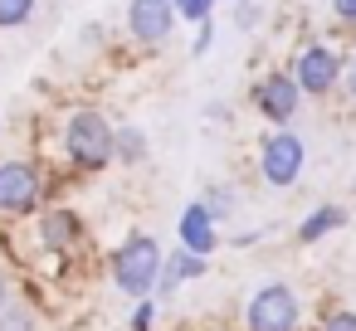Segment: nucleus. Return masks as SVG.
<instances>
[{"mask_svg":"<svg viewBox=\"0 0 356 331\" xmlns=\"http://www.w3.org/2000/svg\"><path fill=\"white\" fill-rule=\"evenodd\" d=\"M59 151L79 176L118 166V122L103 108H69L59 117Z\"/></svg>","mask_w":356,"mask_h":331,"instance_id":"1","label":"nucleus"},{"mask_svg":"<svg viewBox=\"0 0 356 331\" xmlns=\"http://www.w3.org/2000/svg\"><path fill=\"white\" fill-rule=\"evenodd\" d=\"M161 263H166L161 244H156L147 229H132V234L113 248V258H108V268H113V287L127 292V297H156Z\"/></svg>","mask_w":356,"mask_h":331,"instance_id":"2","label":"nucleus"},{"mask_svg":"<svg viewBox=\"0 0 356 331\" xmlns=\"http://www.w3.org/2000/svg\"><path fill=\"white\" fill-rule=\"evenodd\" d=\"M44 200H49V180H44L40 161H25V156L0 161V214L30 219V214L44 210Z\"/></svg>","mask_w":356,"mask_h":331,"instance_id":"3","label":"nucleus"},{"mask_svg":"<svg viewBox=\"0 0 356 331\" xmlns=\"http://www.w3.org/2000/svg\"><path fill=\"white\" fill-rule=\"evenodd\" d=\"M293 78H298V88L307 93V98H332L337 88H341V74H346V54L337 49V44H327V40H307L298 54H293Z\"/></svg>","mask_w":356,"mask_h":331,"instance_id":"4","label":"nucleus"},{"mask_svg":"<svg viewBox=\"0 0 356 331\" xmlns=\"http://www.w3.org/2000/svg\"><path fill=\"white\" fill-rule=\"evenodd\" d=\"M259 176H264V185H273V190H288V185H298L302 180V166H307V146H302V137L293 132V127H273L264 142H259Z\"/></svg>","mask_w":356,"mask_h":331,"instance_id":"5","label":"nucleus"},{"mask_svg":"<svg viewBox=\"0 0 356 331\" xmlns=\"http://www.w3.org/2000/svg\"><path fill=\"white\" fill-rule=\"evenodd\" d=\"M302 98H307V93L298 88L293 69H268V74H259V78L249 83V103H254V112H259L268 127H288V122L298 117Z\"/></svg>","mask_w":356,"mask_h":331,"instance_id":"6","label":"nucleus"},{"mask_svg":"<svg viewBox=\"0 0 356 331\" xmlns=\"http://www.w3.org/2000/svg\"><path fill=\"white\" fill-rule=\"evenodd\" d=\"M302 326V302L288 282H264L244 302V331H298Z\"/></svg>","mask_w":356,"mask_h":331,"instance_id":"7","label":"nucleus"},{"mask_svg":"<svg viewBox=\"0 0 356 331\" xmlns=\"http://www.w3.org/2000/svg\"><path fill=\"white\" fill-rule=\"evenodd\" d=\"M176 25H181L176 0H127V35H132V44L161 49Z\"/></svg>","mask_w":356,"mask_h":331,"instance_id":"8","label":"nucleus"},{"mask_svg":"<svg viewBox=\"0 0 356 331\" xmlns=\"http://www.w3.org/2000/svg\"><path fill=\"white\" fill-rule=\"evenodd\" d=\"M40 244L49 248V253H59V258H69V253H79L83 248V219H79V210H69V205H49V210H40Z\"/></svg>","mask_w":356,"mask_h":331,"instance_id":"9","label":"nucleus"},{"mask_svg":"<svg viewBox=\"0 0 356 331\" xmlns=\"http://www.w3.org/2000/svg\"><path fill=\"white\" fill-rule=\"evenodd\" d=\"M176 234H181V248H191V253H200V258H210V253L220 248V219L205 210V200H191V205L181 210Z\"/></svg>","mask_w":356,"mask_h":331,"instance_id":"10","label":"nucleus"},{"mask_svg":"<svg viewBox=\"0 0 356 331\" xmlns=\"http://www.w3.org/2000/svg\"><path fill=\"white\" fill-rule=\"evenodd\" d=\"M205 268H210V258H200V253H191V248H176V253H166V263H161V282H156V297H171L181 282H191V278H205Z\"/></svg>","mask_w":356,"mask_h":331,"instance_id":"11","label":"nucleus"},{"mask_svg":"<svg viewBox=\"0 0 356 331\" xmlns=\"http://www.w3.org/2000/svg\"><path fill=\"white\" fill-rule=\"evenodd\" d=\"M346 224V210L341 205H317L312 214H302V224H298V244H322L327 234H337Z\"/></svg>","mask_w":356,"mask_h":331,"instance_id":"12","label":"nucleus"},{"mask_svg":"<svg viewBox=\"0 0 356 331\" xmlns=\"http://www.w3.org/2000/svg\"><path fill=\"white\" fill-rule=\"evenodd\" d=\"M147 161V137L132 122H118V166H142Z\"/></svg>","mask_w":356,"mask_h":331,"instance_id":"13","label":"nucleus"},{"mask_svg":"<svg viewBox=\"0 0 356 331\" xmlns=\"http://www.w3.org/2000/svg\"><path fill=\"white\" fill-rule=\"evenodd\" d=\"M40 10V0H0V30H20Z\"/></svg>","mask_w":356,"mask_h":331,"instance_id":"14","label":"nucleus"},{"mask_svg":"<svg viewBox=\"0 0 356 331\" xmlns=\"http://www.w3.org/2000/svg\"><path fill=\"white\" fill-rule=\"evenodd\" d=\"M215 6L220 0H176V15L186 25H205V20H215Z\"/></svg>","mask_w":356,"mask_h":331,"instance_id":"15","label":"nucleus"},{"mask_svg":"<svg viewBox=\"0 0 356 331\" xmlns=\"http://www.w3.org/2000/svg\"><path fill=\"white\" fill-rule=\"evenodd\" d=\"M317 331H356V312L351 307H327L322 321H317Z\"/></svg>","mask_w":356,"mask_h":331,"instance_id":"16","label":"nucleus"},{"mask_svg":"<svg viewBox=\"0 0 356 331\" xmlns=\"http://www.w3.org/2000/svg\"><path fill=\"white\" fill-rule=\"evenodd\" d=\"M0 331H35V312L30 307H6L0 312Z\"/></svg>","mask_w":356,"mask_h":331,"instance_id":"17","label":"nucleus"},{"mask_svg":"<svg viewBox=\"0 0 356 331\" xmlns=\"http://www.w3.org/2000/svg\"><path fill=\"white\" fill-rule=\"evenodd\" d=\"M156 326V297H137L132 307V331H152Z\"/></svg>","mask_w":356,"mask_h":331,"instance_id":"18","label":"nucleus"},{"mask_svg":"<svg viewBox=\"0 0 356 331\" xmlns=\"http://www.w3.org/2000/svg\"><path fill=\"white\" fill-rule=\"evenodd\" d=\"M210 49H215V20L195 25V44H191V59H205Z\"/></svg>","mask_w":356,"mask_h":331,"instance_id":"19","label":"nucleus"},{"mask_svg":"<svg viewBox=\"0 0 356 331\" xmlns=\"http://www.w3.org/2000/svg\"><path fill=\"white\" fill-rule=\"evenodd\" d=\"M205 210H210L215 219H225V214L234 210V195H229V190H205Z\"/></svg>","mask_w":356,"mask_h":331,"instance_id":"20","label":"nucleus"},{"mask_svg":"<svg viewBox=\"0 0 356 331\" xmlns=\"http://www.w3.org/2000/svg\"><path fill=\"white\" fill-rule=\"evenodd\" d=\"M327 10L337 25H356V0H327Z\"/></svg>","mask_w":356,"mask_h":331,"instance_id":"21","label":"nucleus"},{"mask_svg":"<svg viewBox=\"0 0 356 331\" xmlns=\"http://www.w3.org/2000/svg\"><path fill=\"white\" fill-rule=\"evenodd\" d=\"M341 93H346V98L356 103V49L346 54V74H341Z\"/></svg>","mask_w":356,"mask_h":331,"instance_id":"22","label":"nucleus"},{"mask_svg":"<svg viewBox=\"0 0 356 331\" xmlns=\"http://www.w3.org/2000/svg\"><path fill=\"white\" fill-rule=\"evenodd\" d=\"M234 20H239V30H249V25H259V10L249 6V0H239V10H234Z\"/></svg>","mask_w":356,"mask_h":331,"instance_id":"23","label":"nucleus"},{"mask_svg":"<svg viewBox=\"0 0 356 331\" xmlns=\"http://www.w3.org/2000/svg\"><path fill=\"white\" fill-rule=\"evenodd\" d=\"M6 307H10V278L0 273V312H6Z\"/></svg>","mask_w":356,"mask_h":331,"instance_id":"24","label":"nucleus"},{"mask_svg":"<svg viewBox=\"0 0 356 331\" xmlns=\"http://www.w3.org/2000/svg\"><path fill=\"white\" fill-rule=\"evenodd\" d=\"M351 190H356V180H351Z\"/></svg>","mask_w":356,"mask_h":331,"instance_id":"25","label":"nucleus"}]
</instances>
